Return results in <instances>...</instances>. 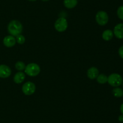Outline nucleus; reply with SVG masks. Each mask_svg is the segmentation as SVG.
Returning <instances> with one entry per match:
<instances>
[{
  "instance_id": "nucleus-1",
  "label": "nucleus",
  "mask_w": 123,
  "mask_h": 123,
  "mask_svg": "<svg viewBox=\"0 0 123 123\" xmlns=\"http://www.w3.org/2000/svg\"><path fill=\"white\" fill-rule=\"evenodd\" d=\"M7 30L10 35L17 36L20 34L23 31V25L20 21L18 20H13L10 21L7 27Z\"/></svg>"
},
{
  "instance_id": "nucleus-2",
  "label": "nucleus",
  "mask_w": 123,
  "mask_h": 123,
  "mask_svg": "<svg viewBox=\"0 0 123 123\" xmlns=\"http://www.w3.org/2000/svg\"><path fill=\"white\" fill-rule=\"evenodd\" d=\"M25 74L30 77H36L40 72V68L39 65L35 63H31L25 66Z\"/></svg>"
},
{
  "instance_id": "nucleus-3",
  "label": "nucleus",
  "mask_w": 123,
  "mask_h": 123,
  "mask_svg": "<svg viewBox=\"0 0 123 123\" xmlns=\"http://www.w3.org/2000/svg\"><path fill=\"white\" fill-rule=\"evenodd\" d=\"M123 77L120 74L113 73L108 77V83L113 87H118L123 83Z\"/></svg>"
},
{
  "instance_id": "nucleus-4",
  "label": "nucleus",
  "mask_w": 123,
  "mask_h": 123,
  "mask_svg": "<svg viewBox=\"0 0 123 123\" xmlns=\"http://www.w3.org/2000/svg\"><path fill=\"white\" fill-rule=\"evenodd\" d=\"M96 20L97 24L101 26L106 25L109 21L108 13L105 11H98L96 15Z\"/></svg>"
},
{
  "instance_id": "nucleus-5",
  "label": "nucleus",
  "mask_w": 123,
  "mask_h": 123,
  "mask_svg": "<svg viewBox=\"0 0 123 123\" xmlns=\"http://www.w3.org/2000/svg\"><path fill=\"white\" fill-rule=\"evenodd\" d=\"M55 28L58 32H64L66 31L68 27V22L66 18H58L55 22Z\"/></svg>"
},
{
  "instance_id": "nucleus-6",
  "label": "nucleus",
  "mask_w": 123,
  "mask_h": 123,
  "mask_svg": "<svg viewBox=\"0 0 123 123\" xmlns=\"http://www.w3.org/2000/svg\"><path fill=\"white\" fill-rule=\"evenodd\" d=\"M36 85L31 82H27L25 83L22 88L23 93L26 95H32L36 91Z\"/></svg>"
},
{
  "instance_id": "nucleus-7",
  "label": "nucleus",
  "mask_w": 123,
  "mask_h": 123,
  "mask_svg": "<svg viewBox=\"0 0 123 123\" xmlns=\"http://www.w3.org/2000/svg\"><path fill=\"white\" fill-rule=\"evenodd\" d=\"M12 70L9 66L6 65H0V78H6L10 77Z\"/></svg>"
},
{
  "instance_id": "nucleus-8",
  "label": "nucleus",
  "mask_w": 123,
  "mask_h": 123,
  "mask_svg": "<svg viewBox=\"0 0 123 123\" xmlns=\"http://www.w3.org/2000/svg\"><path fill=\"white\" fill-rule=\"evenodd\" d=\"M16 43V38L12 35L6 36L3 39V43L7 48H11L15 45Z\"/></svg>"
},
{
  "instance_id": "nucleus-9",
  "label": "nucleus",
  "mask_w": 123,
  "mask_h": 123,
  "mask_svg": "<svg viewBox=\"0 0 123 123\" xmlns=\"http://www.w3.org/2000/svg\"><path fill=\"white\" fill-rule=\"evenodd\" d=\"M114 34L119 39H123V23L117 24L114 27Z\"/></svg>"
},
{
  "instance_id": "nucleus-10",
  "label": "nucleus",
  "mask_w": 123,
  "mask_h": 123,
  "mask_svg": "<svg viewBox=\"0 0 123 123\" xmlns=\"http://www.w3.org/2000/svg\"><path fill=\"white\" fill-rule=\"evenodd\" d=\"M99 75L98 69L96 67H91L87 71V76L91 80L95 79Z\"/></svg>"
},
{
  "instance_id": "nucleus-11",
  "label": "nucleus",
  "mask_w": 123,
  "mask_h": 123,
  "mask_svg": "<svg viewBox=\"0 0 123 123\" xmlns=\"http://www.w3.org/2000/svg\"><path fill=\"white\" fill-rule=\"evenodd\" d=\"M25 79V74L22 71H19V72H17L14 76L13 78V80H14V83H17V84H20V83H22Z\"/></svg>"
},
{
  "instance_id": "nucleus-12",
  "label": "nucleus",
  "mask_w": 123,
  "mask_h": 123,
  "mask_svg": "<svg viewBox=\"0 0 123 123\" xmlns=\"http://www.w3.org/2000/svg\"><path fill=\"white\" fill-rule=\"evenodd\" d=\"M114 37V33L111 30H106L102 33V38L106 41H109Z\"/></svg>"
},
{
  "instance_id": "nucleus-13",
  "label": "nucleus",
  "mask_w": 123,
  "mask_h": 123,
  "mask_svg": "<svg viewBox=\"0 0 123 123\" xmlns=\"http://www.w3.org/2000/svg\"><path fill=\"white\" fill-rule=\"evenodd\" d=\"M78 4V0H64V5L67 8H73Z\"/></svg>"
},
{
  "instance_id": "nucleus-14",
  "label": "nucleus",
  "mask_w": 123,
  "mask_h": 123,
  "mask_svg": "<svg viewBox=\"0 0 123 123\" xmlns=\"http://www.w3.org/2000/svg\"><path fill=\"white\" fill-rule=\"evenodd\" d=\"M112 94L115 97H122L123 96V89L118 87H116L112 90Z\"/></svg>"
},
{
  "instance_id": "nucleus-15",
  "label": "nucleus",
  "mask_w": 123,
  "mask_h": 123,
  "mask_svg": "<svg viewBox=\"0 0 123 123\" xmlns=\"http://www.w3.org/2000/svg\"><path fill=\"white\" fill-rule=\"evenodd\" d=\"M96 78H97V82L100 84H105L108 82V77L103 74L98 75Z\"/></svg>"
},
{
  "instance_id": "nucleus-16",
  "label": "nucleus",
  "mask_w": 123,
  "mask_h": 123,
  "mask_svg": "<svg viewBox=\"0 0 123 123\" xmlns=\"http://www.w3.org/2000/svg\"><path fill=\"white\" fill-rule=\"evenodd\" d=\"M25 66H26V65H25V63H24L23 62H21V61L17 62L15 64L16 69L18 71H23V70L25 69Z\"/></svg>"
},
{
  "instance_id": "nucleus-17",
  "label": "nucleus",
  "mask_w": 123,
  "mask_h": 123,
  "mask_svg": "<svg viewBox=\"0 0 123 123\" xmlns=\"http://www.w3.org/2000/svg\"><path fill=\"white\" fill-rule=\"evenodd\" d=\"M16 42H18L19 44H24L25 42V38L23 35H22L21 34H20L18 35L17 36H16Z\"/></svg>"
},
{
  "instance_id": "nucleus-18",
  "label": "nucleus",
  "mask_w": 123,
  "mask_h": 123,
  "mask_svg": "<svg viewBox=\"0 0 123 123\" xmlns=\"http://www.w3.org/2000/svg\"><path fill=\"white\" fill-rule=\"evenodd\" d=\"M117 16L120 19L123 20V6H120L117 10Z\"/></svg>"
},
{
  "instance_id": "nucleus-19",
  "label": "nucleus",
  "mask_w": 123,
  "mask_h": 123,
  "mask_svg": "<svg viewBox=\"0 0 123 123\" xmlns=\"http://www.w3.org/2000/svg\"><path fill=\"white\" fill-rule=\"evenodd\" d=\"M118 54L120 56V57L123 59V45L120 47L118 49Z\"/></svg>"
},
{
  "instance_id": "nucleus-20",
  "label": "nucleus",
  "mask_w": 123,
  "mask_h": 123,
  "mask_svg": "<svg viewBox=\"0 0 123 123\" xmlns=\"http://www.w3.org/2000/svg\"><path fill=\"white\" fill-rule=\"evenodd\" d=\"M118 120L120 122L123 123V115H121L119 116L118 117Z\"/></svg>"
},
{
  "instance_id": "nucleus-21",
  "label": "nucleus",
  "mask_w": 123,
  "mask_h": 123,
  "mask_svg": "<svg viewBox=\"0 0 123 123\" xmlns=\"http://www.w3.org/2000/svg\"><path fill=\"white\" fill-rule=\"evenodd\" d=\"M120 112L122 113V115H123V103L120 106Z\"/></svg>"
},
{
  "instance_id": "nucleus-22",
  "label": "nucleus",
  "mask_w": 123,
  "mask_h": 123,
  "mask_svg": "<svg viewBox=\"0 0 123 123\" xmlns=\"http://www.w3.org/2000/svg\"><path fill=\"white\" fill-rule=\"evenodd\" d=\"M42 1H44V2H46V1H48L49 0H42Z\"/></svg>"
},
{
  "instance_id": "nucleus-23",
  "label": "nucleus",
  "mask_w": 123,
  "mask_h": 123,
  "mask_svg": "<svg viewBox=\"0 0 123 123\" xmlns=\"http://www.w3.org/2000/svg\"><path fill=\"white\" fill-rule=\"evenodd\" d=\"M28 1H36V0H28Z\"/></svg>"
},
{
  "instance_id": "nucleus-24",
  "label": "nucleus",
  "mask_w": 123,
  "mask_h": 123,
  "mask_svg": "<svg viewBox=\"0 0 123 123\" xmlns=\"http://www.w3.org/2000/svg\"><path fill=\"white\" fill-rule=\"evenodd\" d=\"M122 84H123V83H122Z\"/></svg>"
}]
</instances>
